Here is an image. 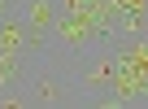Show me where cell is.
<instances>
[{"mask_svg":"<svg viewBox=\"0 0 148 109\" xmlns=\"http://www.w3.org/2000/svg\"><path fill=\"white\" fill-rule=\"evenodd\" d=\"M18 18L26 22V31H52L61 18V0H22Z\"/></svg>","mask_w":148,"mask_h":109,"instance_id":"obj_1","label":"cell"}]
</instances>
